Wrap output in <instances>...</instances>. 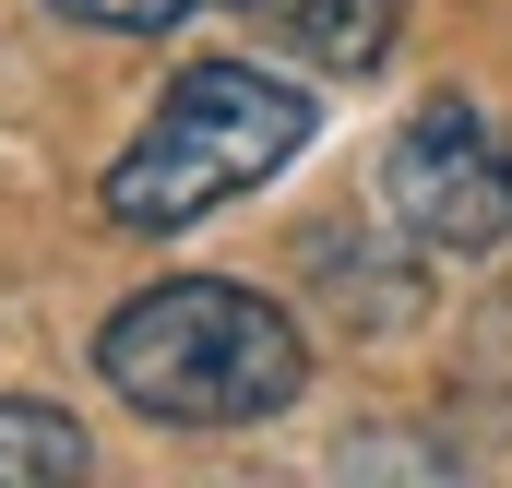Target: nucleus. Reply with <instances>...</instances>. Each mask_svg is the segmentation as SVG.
<instances>
[{
  "label": "nucleus",
  "instance_id": "nucleus-1",
  "mask_svg": "<svg viewBox=\"0 0 512 488\" xmlns=\"http://www.w3.org/2000/svg\"><path fill=\"white\" fill-rule=\"evenodd\" d=\"M96 381L155 429H262L310 393V334L239 274H155L96 322Z\"/></svg>",
  "mask_w": 512,
  "mask_h": 488
},
{
  "label": "nucleus",
  "instance_id": "nucleus-2",
  "mask_svg": "<svg viewBox=\"0 0 512 488\" xmlns=\"http://www.w3.org/2000/svg\"><path fill=\"white\" fill-rule=\"evenodd\" d=\"M322 131V96L298 72H262V60H191L167 72V96L143 108L108 179H96V215L120 239H179L203 215H227L239 191H262L274 167H298Z\"/></svg>",
  "mask_w": 512,
  "mask_h": 488
},
{
  "label": "nucleus",
  "instance_id": "nucleus-3",
  "mask_svg": "<svg viewBox=\"0 0 512 488\" xmlns=\"http://www.w3.org/2000/svg\"><path fill=\"white\" fill-rule=\"evenodd\" d=\"M382 227H405L417 250H453V262L512 250V131H501V108H477V96L405 108V131L382 155Z\"/></svg>",
  "mask_w": 512,
  "mask_h": 488
},
{
  "label": "nucleus",
  "instance_id": "nucleus-4",
  "mask_svg": "<svg viewBox=\"0 0 512 488\" xmlns=\"http://www.w3.org/2000/svg\"><path fill=\"white\" fill-rule=\"evenodd\" d=\"M262 12L310 72H382L405 36V0H262Z\"/></svg>",
  "mask_w": 512,
  "mask_h": 488
},
{
  "label": "nucleus",
  "instance_id": "nucleus-5",
  "mask_svg": "<svg viewBox=\"0 0 512 488\" xmlns=\"http://www.w3.org/2000/svg\"><path fill=\"white\" fill-rule=\"evenodd\" d=\"M84 465H96V441H84L72 405H48V393H0V488H72Z\"/></svg>",
  "mask_w": 512,
  "mask_h": 488
},
{
  "label": "nucleus",
  "instance_id": "nucleus-6",
  "mask_svg": "<svg viewBox=\"0 0 512 488\" xmlns=\"http://www.w3.org/2000/svg\"><path fill=\"white\" fill-rule=\"evenodd\" d=\"M60 24H84V36H179V24H203V12H227V0H48Z\"/></svg>",
  "mask_w": 512,
  "mask_h": 488
}]
</instances>
